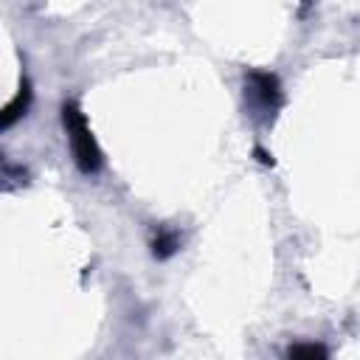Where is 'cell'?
Segmentation results:
<instances>
[{"label":"cell","instance_id":"6da1fadb","mask_svg":"<svg viewBox=\"0 0 360 360\" xmlns=\"http://www.w3.org/2000/svg\"><path fill=\"white\" fill-rule=\"evenodd\" d=\"M62 121H65V132L73 149V160L84 174H96L101 169V149L87 127L84 112L79 110L76 101H65L62 104Z\"/></svg>","mask_w":360,"mask_h":360},{"label":"cell","instance_id":"7a4b0ae2","mask_svg":"<svg viewBox=\"0 0 360 360\" xmlns=\"http://www.w3.org/2000/svg\"><path fill=\"white\" fill-rule=\"evenodd\" d=\"M250 82V96L259 101L262 110L273 112L278 104H281V87H278V79L273 73H262V70H253L248 76Z\"/></svg>","mask_w":360,"mask_h":360},{"label":"cell","instance_id":"3957f363","mask_svg":"<svg viewBox=\"0 0 360 360\" xmlns=\"http://www.w3.org/2000/svg\"><path fill=\"white\" fill-rule=\"evenodd\" d=\"M28 104H31V84L22 79V84H20V90H17V96L6 104V110H3V115H0V127H3V129H8L17 118H22V115H25Z\"/></svg>","mask_w":360,"mask_h":360},{"label":"cell","instance_id":"277c9868","mask_svg":"<svg viewBox=\"0 0 360 360\" xmlns=\"http://www.w3.org/2000/svg\"><path fill=\"white\" fill-rule=\"evenodd\" d=\"M287 360H329L323 343H295L287 349Z\"/></svg>","mask_w":360,"mask_h":360},{"label":"cell","instance_id":"5b68a950","mask_svg":"<svg viewBox=\"0 0 360 360\" xmlns=\"http://www.w3.org/2000/svg\"><path fill=\"white\" fill-rule=\"evenodd\" d=\"M177 248H180V236H177L174 231H160V233L155 236V242H152V253H155L158 259H169Z\"/></svg>","mask_w":360,"mask_h":360}]
</instances>
